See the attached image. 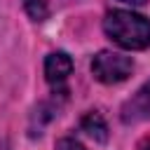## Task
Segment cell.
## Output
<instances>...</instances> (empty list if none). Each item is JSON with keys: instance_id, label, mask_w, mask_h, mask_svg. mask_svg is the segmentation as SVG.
<instances>
[{"instance_id": "1", "label": "cell", "mask_w": 150, "mask_h": 150, "mask_svg": "<svg viewBox=\"0 0 150 150\" xmlns=\"http://www.w3.org/2000/svg\"><path fill=\"white\" fill-rule=\"evenodd\" d=\"M105 35L122 49L138 52L150 45V19L131 9H112L103 19Z\"/></svg>"}, {"instance_id": "2", "label": "cell", "mask_w": 150, "mask_h": 150, "mask_svg": "<svg viewBox=\"0 0 150 150\" xmlns=\"http://www.w3.org/2000/svg\"><path fill=\"white\" fill-rule=\"evenodd\" d=\"M134 70V61L120 52H98L91 59V75L103 84H117L124 82Z\"/></svg>"}, {"instance_id": "3", "label": "cell", "mask_w": 150, "mask_h": 150, "mask_svg": "<svg viewBox=\"0 0 150 150\" xmlns=\"http://www.w3.org/2000/svg\"><path fill=\"white\" fill-rule=\"evenodd\" d=\"M124 124H136L143 120H150V82H145L124 105L120 112Z\"/></svg>"}, {"instance_id": "4", "label": "cell", "mask_w": 150, "mask_h": 150, "mask_svg": "<svg viewBox=\"0 0 150 150\" xmlns=\"http://www.w3.org/2000/svg\"><path fill=\"white\" fill-rule=\"evenodd\" d=\"M70 73H73V59L66 52H52L45 59V77L54 89H63Z\"/></svg>"}, {"instance_id": "5", "label": "cell", "mask_w": 150, "mask_h": 150, "mask_svg": "<svg viewBox=\"0 0 150 150\" xmlns=\"http://www.w3.org/2000/svg\"><path fill=\"white\" fill-rule=\"evenodd\" d=\"M82 131L87 136H91L94 141H105L108 138V127H105V120L98 115V112H87L82 117Z\"/></svg>"}, {"instance_id": "6", "label": "cell", "mask_w": 150, "mask_h": 150, "mask_svg": "<svg viewBox=\"0 0 150 150\" xmlns=\"http://www.w3.org/2000/svg\"><path fill=\"white\" fill-rule=\"evenodd\" d=\"M23 9L33 21H45L49 16V7L45 0H23Z\"/></svg>"}, {"instance_id": "7", "label": "cell", "mask_w": 150, "mask_h": 150, "mask_svg": "<svg viewBox=\"0 0 150 150\" xmlns=\"http://www.w3.org/2000/svg\"><path fill=\"white\" fill-rule=\"evenodd\" d=\"M56 150H87V148L80 141H75V138H61L56 143Z\"/></svg>"}, {"instance_id": "8", "label": "cell", "mask_w": 150, "mask_h": 150, "mask_svg": "<svg viewBox=\"0 0 150 150\" xmlns=\"http://www.w3.org/2000/svg\"><path fill=\"white\" fill-rule=\"evenodd\" d=\"M120 2H127V5H134V7H141V5H145V0H120Z\"/></svg>"}, {"instance_id": "9", "label": "cell", "mask_w": 150, "mask_h": 150, "mask_svg": "<svg viewBox=\"0 0 150 150\" xmlns=\"http://www.w3.org/2000/svg\"><path fill=\"white\" fill-rule=\"evenodd\" d=\"M0 150H9V145H7V141H0Z\"/></svg>"}, {"instance_id": "10", "label": "cell", "mask_w": 150, "mask_h": 150, "mask_svg": "<svg viewBox=\"0 0 150 150\" xmlns=\"http://www.w3.org/2000/svg\"><path fill=\"white\" fill-rule=\"evenodd\" d=\"M141 150H150V143H148V145H143V148H141Z\"/></svg>"}]
</instances>
